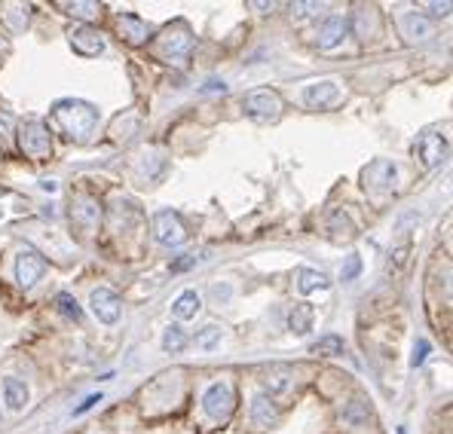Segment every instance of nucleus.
<instances>
[{
  "instance_id": "1",
  "label": "nucleus",
  "mask_w": 453,
  "mask_h": 434,
  "mask_svg": "<svg viewBox=\"0 0 453 434\" xmlns=\"http://www.w3.org/2000/svg\"><path fill=\"white\" fill-rule=\"evenodd\" d=\"M52 122L65 131L71 141H86L89 131L98 126V111L80 98H61L52 104Z\"/></svg>"
},
{
  "instance_id": "2",
  "label": "nucleus",
  "mask_w": 453,
  "mask_h": 434,
  "mask_svg": "<svg viewBox=\"0 0 453 434\" xmlns=\"http://www.w3.org/2000/svg\"><path fill=\"white\" fill-rule=\"evenodd\" d=\"M190 49H193V34H190V28L184 22L168 25L157 40V56L163 61H184L190 56Z\"/></svg>"
},
{
  "instance_id": "3",
  "label": "nucleus",
  "mask_w": 453,
  "mask_h": 434,
  "mask_svg": "<svg viewBox=\"0 0 453 434\" xmlns=\"http://www.w3.org/2000/svg\"><path fill=\"white\" fill-rule=\"evenodd\" d=\"M242 107L255 122H276L282 116V98L276 89H251L242 98Z\"/></svg>"
},
{
  "instance_id": "4",
  "label": "nucleus",
  "mask_w": 453,
  "mask_h": 434,
  "mask_svg": "<svg viewBox=\"0 0 453 434\" xmlns=\"http://www.w3.org/2000/svg\"><path fill=\"white\" fill-rule=\"evenodd\" d=\"M19 147L25 156L34 159H46L52 153V138H49V126L40 120H28L25 126L19 129Z\"/></svg>"
},
{
  "instance_id": "5",
  "label": "nucleus",
  "mask_w": 453,
  "mask_h": 434,
  "mask_svg": "<svg viewBox=\"0 0 453 434\" xmlns=\"http://www.w3.org/2000/svg\"><path fill=\"white\" fill-rule=\"evenodd\" d=\"M153 239L166 248H178L187 242V227H184L181 214L172 211V208H163L153 217Z\"/></svg>"
},
{
  "instance_id": "6",
  "label": "nucleus",
  "mask_w": 453,
  "mask_h": 434,
  "mask_svg": "<svg viewBox=\"0 0 453 434\" xmlns=\"http://www.w3.org/2000/svg\"><path fill=\"white\" fill-rule=\"evenodd\" d=\"M233 407H236V394L227 383H212L202 394V410L205 416L214 422H227L233 416Z\"/></svg>"
},
{
  "instance_id": "7",
  "label": "nucleus",
  "mask_w": 453,
  "mask_h": 434,
  "mask_svg": "<svg viewBox=\"0 0 453 434\" xmlns=\"http://www.w3.org/2000/svg\"><path fill=\"white\" fill-rule=\"evenodd\" d=\"M67 40H71V46H74L77 56H83V58H98V56H102V52L107 49L102 31L92 28V25H86V22H80V25H71V28H67Z\"/></svg>"
},
{
  "instance_id": "8",
  "label": "nucleus",
  "mask_w": 453,
  "mask_h": 434,
  "mask_svg": "<svg viewBox=\"0 0 453 434\" xmlns=\"http://www.w3.org/2000/svg\"><path fill=\"white\" fill-rule=\"evenodd\" d=\"M413 150H417V159L423 162L426 168H438L441 162L450 156V144L441 131H423V135L417 138V144H413Z\"/></svg>"
},
{
  "instance_id": "9",
  "label": "nucleus",
  "mask_w": 453,
  "mask_h": 434,
  "mask_svg": "<svg viewBox=\"0 0 453 434\" xmlns=\"http://www.w3.org/2000/svg\"><path fill=\"white\" fill-rule=\"evenodd\" d=\"M46 273V260L40 251H34V248H22V254L15 257V278H19V284L25 291H31L37 282L43 278Z\"/></svg>"
},
{
  "instance_id": "10",
  "label": "nucleus",
  "mask_w": 453,
  "mask_h": 434,
  "mask_svg": "<svg viewBox=\"0 0 453 434\" xmlns=\"http://www.w3.org/2000/svg\"><path fill=\"white\" fill-rule=\"evenodd\" d=\"M92 303V312H95V319L102 324H117L120 321V309H122V300L117 291L111 288H95L89 297Z\"/></svg>"
},
{
  "instance_id": "11",
  "label": "nucleus",
  "mask_w": 453,
  "mask_h": 434,
  "mask_svg": "<svg viewBox=\"0 0 453 434\" xmlns=\"http://www.w3.org/2000/svg\"><path fill=\"white\" fill-rule=\"evenodd\" d=\"M301 98H303L306 107H316V111H328V107H334L337 102H340V86H337L334 80L310 83V86H303Z\"/></svg>"
},
{
  "instance_id": "12",
  "label": "nucleus",
  "mask_w": 453,
  "mask_h": 434,
  "mask_svg": "<svg viewBox=\"0 0 453 434\" xmlns=\"http://www.w3.org/2000/svg\"><path fill=\"white\" fill-rule=\"evenodd\" d=\"M71 223L77 230H83V232L98 230V223H102V205H98V199L77 196L74 205H71Z\"/></svg>"
},
{
  "instance_id": "13",
  "label": "nucleus",
  "mask_w": 453,
  "mask_h": 434,
  "mask_svg": "<svg viewBox=\"0 0 453 434\" xmlns=\"http://www.w3.org/2000/svg\"><path fill=\"white\" fill-rule=\"evenodd\" d=\"M365 187H371V190H395V177H398V168H395V162H389V159H374V162H367L365 166Z\"/></svg>"
},
{
  "instance_id": "14",
  "label": "nucleus",
  "mask_w": 453,
  "mask_h": 434,
  "mask_svg": "<svg viewBox=\"0 0 453 434\" xmlns=\"http://www.w3.org/2000/svg\"><path fill=\"white\" fill-rule=\"evenodd\" d=\"M260 383H264V389L270 392V398H279V394H288L294 389L297 373H294V367H288V364H270V367L264 370V376H260Z\"/></svg>"
},
{
  "instance_id": "15",
  "label": "nucleus",
  "mask_w": 453,
  "mask_h": 434,
  "mask_svg": "<svg viewBox=\"0 0 453 434\" xmlns=\"http://www.w3.org/2000/svg\"><path fill=\"white\" fill-rule=\"evenodd\" d=\"M347 31H349V22L343 19V15H328V19L321 22L319 37H316L319 49H321V52H331V49H337V46L343 43V37H347Z\"/></svg>"
},
{
  "instance_id": "16",
  "label": "nucleus",
  "mask_w": 453,
  "mask_h": 434,
  "mask_svg": "<svg viewBox=\"0 0 453 434\" xmlns=\"http://www.w3.org/2000/svg\"><path fill=\"white\" fill-rule=\"evenodd\" d=\"M117 28H120V37L126 43H132V46H141V43H148V34H150V28H148V22H141L138 15L132 13H122L117 15Z\"/></svg>"
},
{
  "instance_id": "17",
  "label": "nucleus",
  "mask_w": 453,
  "mask_h": 434,
  "mask_svg": "<svg viewBox=\"0 0 453 434\" xmlns=\"http://www.w3.org/2000/svg\"><path fill=\"white\" fill-rule=\"evenodd\" d=\"M312 319H316V309L310 303H294L288 315V330L294 333V337H306V333L312 330Z\"/></svg>"
},
{
  "instance_id": "18",
  "label": "nucleus",
  "mask_w": 453,
  "mask_h": 434,
  "mask_svg": "<svg viewBox=\"0 0 453 434\" xmlns=\"http://www.w3.org/2000/svg\"><path fill=\"white\" fill-rule=\"evenodd\" d=\"M402 25H404V34H408V40H429V37L435 34V28H432V22L426 19L423 13H408L402 19Z\"/></svg>"
},
{
  "instance_id": "19",
  "label": "nucleus",
  "mask_w": 453,
  "mask_h": 434,
  "mask_svg": "<svg viewBox=\"0 0 453 434\" xmlns=\"http://www.w3.org/2000/svg\"><path fill=\"white\" fill-rule=\"evenodd\" d=\"M251 419H255V425H276L279 422V407L267 394H255L251 398Z\"/></svg>"
},
{
  "instance_id": "20",
  "label": "nucleus",
  "mask_w": 453,
  "mask_h": 434,
  "mask_svg": "<svg viewBox=\"0 0 453 434\" xmlns=\"http://www.w3.org/2000/svg\"><path fill=\"white\" fill-rule=\"evenodd\" d=\"M297 294H301V297H310L312 291H325L328 284V278H325V273H319V269H310V266H303L301 273H297Z\"/></svg>"
},
{
  "instance_id": "21",
  "label": "nucleus",
  "mask_w": 453,
  "mask_h": 434,
  "mask_svg": "<svg viewBox=\"0 0 453 434\" xmlns=\"http://www.w3.org/2000/svg\"><path fill=\"white\" fill-rule=\"evenodd\" d=\"M202 309V300H199L196 291H184L178 294V300L172 303V315L178 321H187V319H196V312Z\"/></svg>"
},
{
  "instance_id": "22",
  "label": "nucleus",
  "mask_w": 453,
  "mask_h": 434,
  "mask_svg": "<svg viewBox=\"0 0 453 434\" xmlns=\"http://www.w3.org/2000/svg\"><path fill=\"white\" fill-rule=\"evenodd\" d=\"M3 401L10 410H22L28 404V385L15 376H6L3 379Z\"/></svg>"
},
{
  "instance_id": "23",
  "label": "nucleus",
  "mask_w": 453,
  "mask_h": 434,
  "mask_svg": "<svg viewBox=\"0 0 453 434\" xmlns=\"http://www.w3.org/2000/svg\"><path fill=\"white\" fill-rule=\"evenodd\" d=\"M184 346H187V333H184L178 324H168L163 333V352L178 355V352H184Z\"/></svg>"
},
{
  "instance_id": "24",
  "label": "nucleus",
  "mask_w": 453,
  "mask_h": 434,
  "mask_svg": "<svg viewBox=\"0 0 453 434\" xmlns=\"http://www.w3.org/2000/svg\"><path fill=\"white\" fill-rule=\"evenodd\" d=\"M56 309H58L61 315H65L67 321H83V309H80V303H77V297H74V294L61 291L58 297H56Z\"/></svg>"
},
{
  "instance_id": "25",
  "label": "nucleus",
  "mask_w": 453,
  "mask_h": 434,
  "mask_svg": "<svg viewBox=\"0 0 453 434\" xmlns=\"http://www.w3.org/2000/svg\"><path fill=\"white\" fill-rule=\"evenodd\" d=\"M328 230H334L331 232L334 239H352V236H356V227H352L349 214H343V211H334L331 214V220H328Z\"/></svg>"
},
{
  "instance_id": "26",
  "label": "nucleus",
  "mask_w": 453,
  "mask_h": 434,
  "mask_svg": "<svg viewBox=\"0 0 453 434\" xmlns=\"http://www.w3.org/2000/svg\"><path fill=\"white\" fill-rule=\"evenodd\" d=\"M193 343H196V348H202V352H212V348L221 343V328H218V324H209V328H202L193 337Z\"/></svg>"
},
{
  "instance_id": "27",
  "label": "nucleus",
  "mask_w": 453,
  "mask_h": 434,
  "mask_svg": "<svg viewBox=\"0 0 453 434\" xmlns=\"http://www.w3.org/2000/svg\"><path fill=\"white\" fill-rule=\"evenodd\" d=\"M312 352L316 355H340L343 352V339L337 337V333H328V337H321L316 346H312Z\"/></svg>"
},
{
  "instance_id": "28",
  "label": "nucleus",
  "mask_w": 453,
  "mask_h": 434,
  "mask_svg": "<svg viewBox=\"0 0 453 434\" xmlns=\"http://www.w3.org/2000/svg\"><path fill=\"white\" fill-rule=\"evenodd\" d=\"M358 273H362V257L358 254H349L347 263H343V282H352V278H358Z\"/></svg>"
},
{
  "instance_id": "29",
  "label": "nucleus",
  "mask_w": 453,
  "mask_h": 434,
  "mask_svg": "<svg viewBox=\"0 0 453 434\" xmlns=\"http://www.w3.org/2000/svg\"><path fill=\"white\" fill-rule=\"evenodd\" d=\"M367 413H371V410H367V404H362V401H352L349 410H347V413H343V416H347V422L358 425L362 419H367Z\"/></svg>"
},
{
  "instance_id": "30",
  "label": "nucleus",
  "mask_w": 453,
  "mask_h": 434,
  "mask_svg": "<svg viewBox=\"0 0 453 434\" xmlns=\"http://www.w3.org/2000/svg\"><path fill=\"white\" fill-rule=\"evenodd\" d=\"M429 339H417V346H413V355H411V364L413 367H420V364H423L426 358H429Z\"/></svg>"
},
{
  "instance_id": "31",
  "label": "nucleus",
  "mask_w": 453,
  "mask_h": 434,
  "mask_svg": "<svg viewBox=\"0 0 453 434\" xmlns=\"http://www.w3.org/2000/svg\"><path fill=\"white\" fill-rule=\"evenodd\" d=\"M67 13H77V15H83V19H89V15H95L98 13V3H61Z\"/></svg>"
},
{
  "instance_id": "32",
  "label": "nucleus",
  "mask_w": 453,
  "mask_h": 434,
  "mask_svg": "<svg viewBox=\"0 0 453 434\" xmlns=\"http://www.w3.org/2000/svg\"><path fill=\"white\" fill-rule=\"evenodd\" d=\"M102 394H89V398L86 401H83V404L80 407H74V416H83V413H86V410H92V407H95V404H102Z\"/></svg>"
},
{
  "instance_id": "33",
  "label": "nucleus",
  "mask_w": 453,
  "mask_h": 434,
  "mask_svg": "<svg viewBox=\"0 0 453 434\" xmlns=\"http://www.w3.org/2000/svg\"><path fill=\"white\" fill-rule=\"evenodd\" d=\"M319 10H321V3H291V13L294 15H312Z\"/></svg>"
},
{
  "instance_id": "34",
  "label": "nucleus",
  "mask_w": 453,
  "mask_h": 434,
  "mask_svg": "<svg viewBox=\"0 0 453 434\" xmlns=\"http://www.w3.org/2000/svg\"><path fill=\"white\" fill-rule=\"evenodd\" d=\"M230 294H233V288H230L227 282H224V284H214V288H212V297L218 300V303H227V300H230Z\"/></svg>"
},
{
  "instance_id": "35",
  "label": "nucleus",
  "mask_w": 453,
  "mask_h": 434,
  "mask_svg": "<svg viewBox=\"0 0 453 434\" xmlns=\"http://www.w3.org/2000/svg\"><path fill=\"white\" fill-rule=\"evenodd\" d=\"M429 13H432L435 19H438V15H441V19H447V15H450V3H447V0H444V3H429Z\"/></svg>"
},
{
  "instance_id": "36",
  "label": "nucleus",
  "mask_w": 453,
  "mask_h": 434,
  "mask_svg": "<svg viewBox=\"0 0 453 434\" xmlns=\"http://www.w3.org/2000/svg\"><path fill=\"white\" fill-rule=\"evenodd\" d=\"M13 131V116L10 113H0V138H6Z\"/></svg>"
},
{
  "instance_id": "37",
  "label": "nucleus",
  "mask_w": 453,
  "mask_h": 434,
  "mask_svg": "<svg viewBox=\"0 0 453 434\" xmlns=\"http://www.w3.org/2000/svg\"><path fill=\"white\" fill-rule=\"evenodd\" d=\"M224 89H227V86H224L221 80H209V83L202 86V92H224Z\"/></svg>"
},
{
  "instance_id": "38",
  "label": "nucleus",
  "mask_w": 453,
  "mask_h": 434,
  "mask_svg": "<svg viewBox=\"0 0 453 434\" xmlns=\"http://www.w3.org/2000/svg\"><path fill=\"white\" fill-rule=\"evenodd\" d=\"M40 187H43V190H49V193H56V187H58V184H56V181H49V177H46V181L40 184Z\"/></svg>"
},
{
  "instance_id": "39",
  "label": "nucleus",
  "mask_w": 453,
  "mask_h": 434,
  "mask_svg": "<svg viewBox=\"0 0 453 434\" xmlns=\"http://www.w3.org/2000/svg\"><path fill=\"white\" fill-rule=\"evenodd\" d=\"M6 52H10V43H6V37H0V58H3Z\"/></svg>"
}]
</instances>
